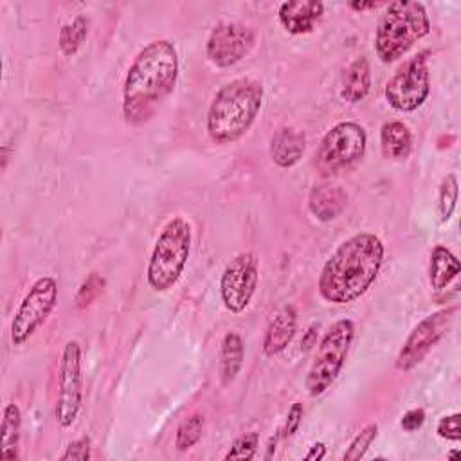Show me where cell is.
I'll return each instance as SVG.
<instances>
[{"instance_id": "cell-1", "label": "cell", "mask_w": 461, "mask_h": 461, "mask_svg": "<svg viewBox=\"0 0 461 461\" xmlns=\"http://www.w3.org/2000/svg\"><path fill=\"white\" fill-rule=\"evenodd\" d=\"M178 52L169 40H153L133 58L122 85V115L131 126L148 122L173 94L178 79Z\"/></svg>"}, {"instance_id": "cell-2", "label": "cell", "mask_w": 461, "mask_h": 461, "mask_svg": "<svg viewBox=\"0 0 461 461\" xmlns=\"http://www.w3.org/2000/svg\"><path fill=\"white\" fill-rule=\"evenodd\" d=\"M384 256V241L373 232H358L344 240L322 265L319 295L331 304L357 301L376 281Z\"/></svg>"}, {"instance_id": "cell-3", "label": "cell", "mask_w": 461, "mask_h": 461, "mask_svg": "<svg viewBox=\"0 0 461 461\" xmlns=\"http://www.w3.org/2000/svg\"><path fill=\"white\" fill-rule=\"evenodd\" d=\"M263 104V85L252 77H236L223 85L212 97L205 130L218 146L240 140L254 124Z\"/></svg>"}, {"instance_id": "cell-4", "label": "cell", "mask_w": 461, "mask_h": 461, "mask_svg": "<svg viewBox=\"0 0 461 461\" xmlns=\"http://www.w3.org/2000/svg\"><path fill=\"white\" fill-rule=\"evenodd\" d=\"M430 18L421 2L396 0L387 4L376 31L375 52L382 63L403 58L416 41L430 32Z\"/></svg>"}, {"instance_id": "cell-5", "label": "cell", "mask_w": 461, "mask_h": 461, "mask_svg": "<svg viewBox=\"0 0 461 461\" xmlns=\"http://www.w3.org/2000/svg\"><path fill=\"white\" fill-rule=\"evenodd\" d=\"M191 243V223L182 216L167 220L146 265V283L153 292H167L176 285L187 265Z\"/></svg>"}, {"instance_id": "cell-6", "label": "cell", "mask_w": 461, "mask_h": 461, "mask_svg": "<svg viewBox=\"0 0 461 461\" xmlns=\"http://www.w3.org/2000/svg\"><path fill=\"white\" fill-rule=\"evenodd\" d=\"M353 339L355 324L351 319H339L328 328L304 378V387L310 396H321L331 387L344 367Z\"/></svg>"}, {"instance_id": "cell-7", "label": "cell", "mask_w": 461, "mask_h": 461, "mask_svg": "<svg viewBox=\"0 0 461 461\" xmlns=\"http://www.w3.org/2000/svg\"><path fill=\"white\" fill-rule=\"evenodd\" d=\"M58 303V281L52 276L36 279L22 303L18 304L11 321L9 337L14 348L23 346L50 317Z\"/></svg>"}, {"instance_id": "cell-8", "label": "cell", "mask_w": 461, "mask_h": 461, "mask_svg": "<svg viewBox=\"0 0 461 461\" xmlns=\"http://www.w3.org/2000/svg\"><path fill=\"white\" fill-rule=\"evenodd\" d=\"M429 52H420L407 59L385 83L384 97L387 104L396 112L418 110L430 94V72Z\"/></svg>"}, {"instance_id": "cell-9", "label": "cell", "mask_w": 461, "mask_h": 461, "mask_svg": "<svg viewBox=\"0 0 461 461\" xmlns=\"http://www.w3.org/2000/svg\"><path fill=\"white\" fill-rule=\"evenodd\" d=\"M83 405V367L81 346L77 340H67L61 349L58 369V396L54 418L59 427L68 429L74 425Z\"/></svg>"}, {"instance_id": "cell-10", "label": "cell", "mask_w": 461, "mask_h": 461, "mask_svg": "<svg viewBox=\"0 0 461 461\" xmlns=\"http://www.w3.org/2000/svg\"><path fill=\"white\" fill-rule=\"evenodd\" d=\"M367 146L366 130L355 121L337 122L322 137L317 149V166L324 173L349 167L362 158Z\"/></svg>"}, {"instance_id": "cell-11", "label": "cell", "mask_w": 461, "mask_h": 461, "mask_svg": "<svg viewBox=\"0 0 461 461\" xmlns=\"http://www.w3.org/2000/svg\"><path fill=\"white\" fill-rule=\"evenodd\" d=\"M456 312H457V306H447L421 319L403 340L396 355L394 367L402 373H407L412 367H416L427 357V353L441 340Z\"/></svg>"}, {"instance_id": "cell-12", "label": "cell", "mask_w": 461, "mask_h": 461, "mask_svg": "<svg viewBox=\"0 0 461 461\" xmlns=\"http://www.w3.org/2000/svg\"><path fill=\"white\" fill-rule=\"evenodd\" d=\"M259 281L258 258L252 252L236 254L220 277V297L230 313H241L250 304Z\"/></svg>"}, {"instance_id": "cell-13", "label": "cell", "mask_w": 461, "mask_h": 461, "mask_svg": "<svg viewBox=\"0 0 461 461\" xmlns=\"http://www.w3.org/2000/svg\"><path fill=\"white\" fill-rule=\"evenodd\" d=\"M256 45L252 27L240 22L214 25L205 41V56L218 68H230L250 54Z\"/></svg>"}, {"instance_id": "cell-14", "label": "cell", "mask_w": 461, "mask_h": 461, "mask_svg": "<svg viewBox=\"0 0 461 461\" xmlns=\"http://www.w3.org/2000/svg\"><path fill=\"white\" fill-rule=\"evenodd\" d=\"M324 14V4L319 0H290L277 9L281 27L294 36L308 34Z\"/></svg>"}, {"instance_id": "cell-15", "label": "cell", "mask_w": 461, "mask_h": 461, "mask_svg": "<svg viewBox=\"0 0 461 461\" xmlns=\"http://www.w3.org/2000/svg\"><path fill=\"white\" fill-rule=\"evenodd\" d=\"M297 331V310L294 304H285L270 319L263 335V355L276 357L288 348Z\"/></svg>"}, {"instance_id": "cell-16", "label": "cell", "mask_w": 461, "mask_h": 461, "mask_svg": "<svg viewBox=\"0 0 461 461\" xmlns=\"http://www.w3.org/2000/svg\"><path fill=\"white\" fill-rule=\"evenodd\" d=\"M346 205L348 193L339 184H315L308 194V209L319 221H331L339 218Z\"/></svg>"}, {"instance_id": "cell-17", "label": "cell", "mask_w": 461, "mask_h": 461, "mask_svg": "<svg viewBox=\"0 0 461 461\" xmlns=\"http://www.w3.org/2000/svg\"><path fill=\"white\" fill-rule=\"evenodd\" d=\"M306 137L294 126L279 128L270 139V158L281 169L294 167L304 155Z\"/></svg>"}, {"instance_id": "cell-18", "label": "cell", "mask_w": 461, "mask_h": 461, "mask_svg": "<svg viewBox=\"0 0 461 461\" xmlns=\"http://www.w3.org/2000/svg\"><path fill=\"white\" fill-rule=\"evenodd\" d=\"M371 90V65L366 56L353 59L342 76L340 97L346 103H360Z\"/></svg>"}, {"instance_id": "cell-19", "label": "cell", "mask_w": 461, "mask_h": 461, "mask_svg": "<svg viewBox=\"0 0 461 461\" xmlns=\"http://www.w3.org/2000/svg\"><path fill=\"white\" fill-rule=\"evenodd\" d=\"M380 148L385 158L407 160L412 151V135L405 122L387 121L380 128Z\"/></svg>"}, {"instance_id": "cell-20", "label": "cell", "mask_w": 461, "mask_h": 461, "mask_svg": "<svg viewBox=\"0 0 461 461\" xmlns=\"http://www.w3.org/2000/svg\"><path fill=\"white\" fill-rule=\"evenodd\" d=\"M20 434H22V411L16 403L9 402L2 412L0 425V459L16 461L20 456Z\"/></svg>"}, {"instance_id": "cell-21", "label": "cell", "mask_w": 461, "mask_h": 461, "mask_svg": "<svg viewBox=\"0 0 461 461\" xmlns=\"http://www.w3.org/2000/svg\"><path fill=\"white\" fill-rule=\"evenodd\" d=\"M459 259L445 245H436L430 252L429 263V283L432 290H445L459 274Z\"/></svg>"}, {"instance_id": "cell-22", "label": "cell", "mask_w": 461, "mask_h": 461, "mask_svg": "<svg viewBox=\"0 0 461 461\" xmlns=\"http://www.w3.org/2000/svg\"><path fill=\"white\" fill-rule=\"evenodd\" d=\"M245 358V344L240 333L227 331L220 346V378L223 385H229L241 371Z\"/></svg>"}, {"instance_id": "cell-23", "label": "cell", "mask_w": 461, "mask_h": 461, "mask_svg": "<svg viewBox=\"0 0 461 461\" xmlns=\"http://www.w3.org/2000/svg\"><path fill=\"white\" fill-rule=\"evenodd\" d=\"M90 29V20L85 14H77L72 22L59 29L58 47L65 58H72L85 43Z\"/></svg>"}, {"instance_id": "cell-24", "label": "cell", "mask_w": 461, "mask_h": 461, "mask_svg": "<svg viewBox=\"0 0 461 461\" xmlns=\"http://www.w3.org/2000/svg\"><path fill=\"white\" fill-rule=\"evenodd\" d=\"M203 427H205V418L202 412H193L187 418H184L175 432V448L178 452H185L193 448L202 439Z\"/></svg>"}, {"instance_id": "cell-25", "label": "cell", "mask_w": 461, "mask_h": 461, "mask_svg": "<svg viewBox=\"0 0 461 461\" xmlns=\"http://www.w3.org/2000/svg\"><path fill=\"white\" fill-rule=\"evenodd\" d=\"M457 194H459L457 178L454 173H448L441 180L439 191H438V211H439L441 221H448L452 218L457 205Z\"/></svg>"}, {"instance_id": "cell-26", "label": "cell", "mask_w": 461, "mask_h": 461, "mask_svg": "<svg viewBox=\"0 0 461 461\" xmlns=\"http://www.w3.org/2000/svg\"><path fill=\"white\" fill-rule=\"evenodd\" d=\"M376 434H378V425H376L375 421L366 423V425L355 434V438L351 439V443L348 445V448H346L342 459H344V461H357V459H362V457L366 456L367 448L371 447V443L375 441Z\"/></svg>"}, {"instance_id": "cell-27", "label": "cell", "mask_w": 461, "mask_h": 461, "mask_svg": "<svg viewBox=\"0 0 461 461\" xmlns=\"http://www.w3.org/2000/svg\"><path fill=\"white\" fill-rule=\"evenodd\" d=\"M259 447V434L258 432H245L240 438L234 439L227 454L223 456L225 461L229 459H240V461H249L254 459L256 452Z\"/></svg>"}, {"instance_id": "cell-28", "label": "cell", "mask_w": 461, "mask_h": 461, "mask_svg": "<svg viewBox=\"0 0 461 461\" xmlns=\"http://www.w3.org/2000/svg\"><path fill=\"white\" fill-rule=\"evenodd\" d=\"M103 288H104V279L97 272H90L86 276V279H83V283L79 285V288L76 292V297H74L76 306L81 310L90 306L99 297Z\"/></svg>"}, {"instance_id": "cell-29", "label": "cell", "mask_w": 461, "mask_h": 461, "mask_svg": "<svg viewBox=\"0 0 461 461\" xmlns=\"http://www.w3.org/2000/svg\"><path fill=\"white\" fill-rule=\"evenodd\" d=\"M461 414L459 412H452V414H445L439 418L436 432L439 438L448 439V441H459L461 439Z\"/></svg>"}, {"instance_id": "cell-30", "label": "cell", "mask_w": 461, "mask_h": 461, "mask_svg": "<svg viewBox=\"0 0 461 461\" xmlns=\"http://www.w3.org/2000/svg\"><path fill=\"white\" fill-rule=\"evenodd\" d=\"M92 456V441L88 436H83L67 445L65 452L61 454V461H88Z\"/></svg>"}, {"instance_id": "cell-31", "label": "cell", "mask_w": 461, "mask_h": 461, "mask_svg": "<svg viewBox=\"0 0 461 461\" xmlns=\"http://www.w3.org/2000/svg\"><path fill=\"white\" fill-rule=\"evenodd\" d=\"M303 416H304V407L301 402H294L286 412V420H285V425L281 427V438H292L297 430H299V425L303 421Z\"/></svg>"}, {"instance_id": "cell-32", "label": "cell", "mask_w": 461, "mask_h": 461, "mask_svg": "<svg viewBox=\"0 0 461 461\" xmlns=\"http://www.w3.org/2000/svg\"><path fill=\"white\" fill-rule=\"evenodd\" d=\"M425 423V411L421 407H416V409H411L407 411L402 420H400V427L405 430V432H414L418 429H421Z\"/></svg>"}, {"instance_id": "cell-33", "label": "cell", "mask_w": 461, "mask_h": 461, "mask_svg": "<svg viewBox=\"0 0 461 461\" xmlns=\"http://www.w3.org/2000/svg\"><path fill=\"white\" fill-rule=\"evenodd\" d=\"M326 456V445L322 441H317L310 447V450L304 454L306 461H321Z\"/></svg>"}, {"instance_id": "cell-34", "label": "cell", "mask_w": 461, "mask_h": 461, "mask_svg": "<svg viewBox=\"0 0 461 461\" xmlns=\"http://www.w3.org/2000/svg\"><path fill=\"white\" fill-rule=\"evenodd\" d=\"M380 5V2H348V7L351 11H357V13H364V11H369V9H376Z\"/></svg>"}, {"instance_id": "cell-35", "label": "cell", "mask_w": 461, "mask_h": 461, "mask_svg": "<svg viewBox=\"0 0 461 461\" xmlns=\"http://www.w3.org/2000/svg\"><path fill=\"white\" fill-rule=\"evenodd\" d=\"M317 328H319V326L313 324V326H310V328L306 330V335H304V339L301 340L303 351H308V349L313 346V342H315V330H317Z\"/></svg>"}, {"instance_id": "cell-36", "label": "cell", "mask_w": 461, "mask_h": 461, "mask_svg": "<svg viewBox=\"0 0 461 461\" xmlns=\"http://www.w3.org/2000/svg\"><path fill=\"white\" fill-rule=\"evenodd\" d=\"M279 439H281V429L270 438V441H268V447H267V454H265V459L268 461V459H272L274 457V454H276V448H277V443H279Z\"/></svg>"}, {"instance_id": "cell-37", "label": "cell", "mask_w": 461, "mask_h": 461, "mask_svg": "<svg viewBox=\"0 0 461 461\" xmlns=\"http://www.w3.org/2000/svg\"><path fill=\"white\" fill-rule=\"evenodd\" d=\"M7 160H9V146H4L2 148V169H5Z\"/></svg>"}, {"instance_id": "cell-38", "label": "cell", "mask_w": 461, "mask_h": 461, "mask_svg": "<svg viewBox=\"0 0 461 461\" xmlns=\"http://www.w3.org/2000/svg\"><path fill=\"white\" fill-rule=\"evenodd\" d=\"M456 456H459V450H450L448 452V457H456Z\"/></svg>"}]
</instances>
